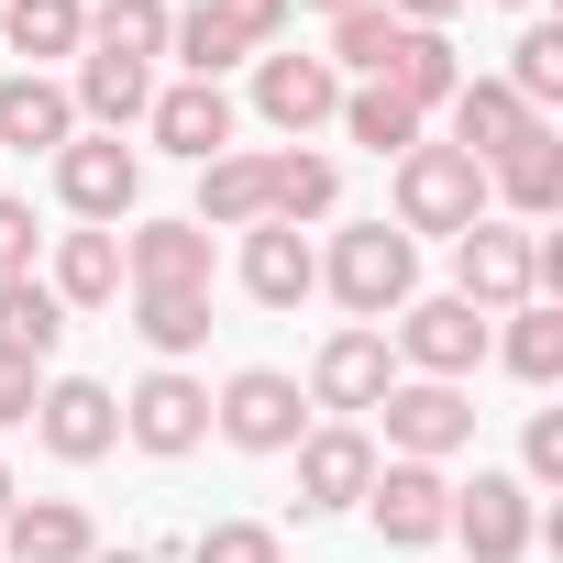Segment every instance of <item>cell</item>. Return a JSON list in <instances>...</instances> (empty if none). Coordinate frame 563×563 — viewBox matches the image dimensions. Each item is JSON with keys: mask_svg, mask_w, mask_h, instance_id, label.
I'll use <instances>...</instances> for the list:
<instances>
[{"mask_svg": "<svg viewBox=\"0 0 563 563\" xmlns=\"http://www.w3.org/2000/svg\"><path fill=\"white\" fill-rule=\"evenodd\" d=\"M34 431H45V453H56V464H100V453L122 442V398H111L100 376H45Z\"/></svg>", "mask_w": 563, "mask_h": 563, "instance_id": "8", "label": "cell"}, {"mask_svg": "<svg viewBox=\"0 0 563 563\" xmlns=\"http://www.w3.org/2000/svg\"><path fill=\"white\" fill-rule=\"evenodd\" d=\"M497 354H508V376H530V387H552V376H563V310H552V299H530V310H508V343H497Z\"/></svg>", "mask_w": 563, "mask_h": 563, "instance_id": "33", "label": "cell"}, {"mask_svg": "<svg viewBox=\"0 0 563 563\" xmlns=\"http://www.w3.org/2000/svg\"><path fill=\"white\" fill-rule=\"evenodd\" d=\"M188 563H288V541H276L265 519H210V530L188 541Z\"/></svg>", "mask_w": 563, "mask_h": 563, "instance_id": "36", "label": "cell"}, {"mask_svg": "<svg viewBox=\"0 0 563 563\" xmlns=\"http://www.w3.org/2000/svg\"><path fill=\"white\" fill-rule=\"evenodd\" d=\"M122 276L133 288H210V232L199 221H144L122 243Z\"/></svg>", "mask_w": 563, "mask_h": 563, "instance_id": "20", "label": "cell"}, {"mask_svg": "<svg viewBox=\"0 0 563 563\" xmlns=\"http://www.w3.org/2000/svg\"><path fill=\"white\" fill-rule=\"evenodd\" d=\"M122 442H144V453H199V442H210V387H199L188 365H155V376L122 398Z\"/></svg>", "mask_w": 563, "mask_h": 563, "instance_id": "9", "label": "cell"}, {"mask_svg": "<svg viewBox=\"0 0 563 563\" xmlns=\"http://www.w3.org/2000/svg\"><path fill=\"white\" fill-rule=\"evenodd\" d=\"M89 563H155V552H89Z\"/></svg>", "mask_w": 563, "mask_h": 563, "instance_id": "43", "label": "cell"}, {"mask_svg": "<svg viewBox=\"0 0 563 563\" xmlns=\"http://www.w3.org/2000/svg\"><path fill=\"white\" fill-rule=\"evenodd\" d=\"M387 89H398V100H409V111L431 122V111H442V100L464 89V56H453L442 34H398V56H387Z\"/></svg>", "mask_w": 563, "mask_h": 563, "instance_id": "28", "label": "cell"}, {"mask_svg": "<svg viewBox=\"0 0 563 563\" xmlns=\"http://www.w3.org/2000/svg\"><path fill=\"white\" fill-rule=\"evenodd\" d=\"M0 45L12 56H89V0H0Z\"/></svg>", "mask_w": 563, "mask_h": 563, "instance_id": "24", "label": "cell"}, {"mask_svg": "<svg viewBox=\"0 0 563 563\" xmlns=\"http://www.w3.org/2000/svg\"><path fill=\"white\" fill-rule=\"evenodd\" d=\"M12 563H89L100 552V530H89V508L78 497H12Z\"/></svg>", "mask_w": 563, "mask_h": 563, "instance_id": "19", "label": "cell"}, {"mask_svg": "<svg viewBox=\"0 0 563 563\" xmlns=\"http://www.w3.org/2000/svg\"><path fill=\"white\" fill-rule=\"evenodd\" d=\"M508 89H519L530 111H552V100H563V34H552V23H530V34L508 45Z\"/></svg>", "mask_w": 563, "mask_h": 563, "instance_id": "35", "label": "cell"}, {"mask_svg": "<svg viewBox=\"0 0 563 563\" xmlns=\"http://www.w3.org/2000/svg\"><path fill=\"white\" fill-rule=\"evenodd\" d=\"M519 486H563V409H530V431H519Z\"/></svg>", "mask_w": 563, "mask_h": 563, "instance_id": "37", "label": "cell"}, {"mask_svg": "<svg viewBox=\"0 0 563 563\" xmlns=\"http://www.w3.org/2000/svg\"><path fill=\"white\" fill-rule=\"evenodd\" d=\"M442 111H453V144H464L475 166H497L508 144H530V133H541V111H530V100H519L508 78H464V89H453Z\"/></svg>", "mask_w": 563, "mask_h": 563, "instance_id": "17", "label": "cell"}, {"mask_svg": "<svg viewBox=\"0 0 563 563\" xmlns=\"http://www.w3.org/2000/svg\"><path fill=\"white\" fill-rule=\"evenodd\" d=\"M166 56H177L188 78H221V67H243L254 45H243L221 12H210V0H188V12H166Z\"/></svg>", "mask_w": 563, "mask_h": 563, "instance_id": "31", "label": "cell"}, {"mask_svg": "<svg viewBox=\"0 0 563 563\" xmlns=\"http://www.w3.org/2000/svg\"><path fill=\"white\" fill-rule=\"evenodd\" d=\"M486 221V166L464 144H409L398 155V232H464Z\"/></svg>", "mask_w": 563, "mask_h": 563, "instance_id": "2", "label": "cell"}, {"mask_svg": "<svg viewBox=\"0 0 563 563\" xmlns=\"http://www.w3.org/2000/svg\"><path fill=\"white\" fill-rule=\"evenodd\" d=\"M56 199H67L78 221H122V210L144 199V155H133L122 133H78V144L56 155Z\"/></svg>", "mask_w": 563, "mask_h": 563, "instance_id": "7", "label": "cell"}, {"mask_svg": "<svg viewBox=\"0 0 563 563\" xmlns=\"http://www.w3.org/2000/svg\"><path fill=\"white\" fill-rule=\"evenodd\" d=\"M0 276H34V199H0Z\"/></svg>", "mask_w": 563, "mask_h": 563, "instance_id": "40", "label": "cell"}, {"mask_svg": "<svg viewBox=\"0 0 563 563\" xmlns=\"http://www.w3.org/2000/svg\"><path fill=\"white\" fill-rule=\"evenodd\" d=\"M398 354H409L420 376L464 387V376L486 365V310H464V299H409V310H398Z\"/></svg>", "mask_w": 563, "mask_h": 563, "instance_id": "11", "label": "cell"}, {"mask_svg": "<svg viewBox=\"0 0 563 563\" xmlns=\"http://www.w3.org/2000/svg\"><path fill=\"white\" fill-rule=\"evenodd\" d=\"M365 486H376V442H365L354 420H332V431H299V508H310V519H332V508H365Z\"/></svg>", "mask_w": 563, "mask_h": 563, "instance_id": "13", "label": "cell"}, {"mask_svg": "<svg viewBox=\"0 0 563 563\" xmlns=\"http://www.w3.org/2000/svg\"><path fill=\"white\" fill-rule=\"evenodd\" d=\"M210 420H221V442H243V453H299V431H310V398H299V376L243 365V376L210 398Z\"/></svg>", "mask_w": 563, "mask_h": 563, "instance_id": "5", "label": "cell"}, {"mask_svg": "<svg viewBox=\"0 0 563 563\" xmlns=\"http://www.w3.org/2000/svg\"><path fill=\"white\" fill-rule=\"evenodd\" d=\"M376 409H387V453H398V464H442V453L475 442V398L442 387V376H398Z\"/></svg>", "mask_w": 563, "mask_h": 563, "instance_id": "4", "label": "cell"}, {"mask_svg": "<svg viewBox=\"0 0 563 563\" xmlns=\"http://www.w3.org/2000/svg\"><path fill=\"white\" fill-rule=\"evenodd\" d=\"M188 221H199V232H254V221H265V155H210Z\"/></svg>", "mask_w": 563, "mask_h": 563, "instance_id": "25", "label": "cell"}, {"mask_svg": "<svg viewBox=\"0 0 563 563\" xmlns=\"http://www.w3.org/2000/svg\"><path fill=\"white\" fill-rule=\"evenodd\" d=\"M310 12H332V23H343V12H365V0H310Z\"/></svg>", "mask_w": 563, "mask_h": 563, "instance_id": "42", "label": "cell"}, {"mask_svg": "<svg viewBox=\"0 0 563 563\" xmlns=\"http://www.w3.org/2000/svg\"><path fill=\"white\" fill-rule=\"evenodd\" d=\"M486 188H497V199H508V210H519V221L541 232V221L563 210V144H552V122H541L530 144H508V155L486 166Z\"/></svg>", "mask_w": 563, "mask_h": 563, "instance_id": "21", "label": "cell"}, {"mask_svg": "<svg viewBox=\"0 0 563 563\" xmlns=\"http://www.w3.org/2000/svg\"><path fill=\"white\" fill-rule=\"evenodd\" d=\"M453 299L464 310H530L541 288H530V221H464L453 232Z\"/></svg>", "mask_w": 563, "mask_h": 563, "instance_id": "3", "label": "cell"}, {"mask_svg": "<svg viewBox=\"0 0 563 563\" xmlns=\"http://www.w3.org/2000/svg\"><path fill=\"white\" fill-rule=\"evenodd\" d=\"M321 276H332V299L376 332L387 310H409V299H420V243H409V232H387V221H354V232H332V265H321Z\"/></svg>", "mask_w": 563, "mask_h": 563, "instance_id": "1", "label": "cell"}, {"mask_svg": "<svg viewBox=\"0 0 563 563\" xmlns=\"http://www.w3.org/2000/svg\"><path fill=\"white\" fill-rule=\"evenodd\" d=\"M398 34H409V23H398V12H376V0H365V12H343V23H332V78H343V67H354V78H387Z\"/></svg>", "mask_w": 563, "mask_h": 563, "instance_id": "34", "label": "cell"}, {"mask_svg": "<svg viewBox=\"0 0 563 563\" xmlns=\"http://www.w3.org/2000/svg\"><path fill=\"white\" fill-rule=\"evenodd\" d=\"M243 288H254L265 310H299V299L321 288V254H310L288 221H254V232H243Z\"/></svg>", "mask_w": 563, "mask_h": 563, "instance_id": "18", "label": "cell"}, {"mask_svg": "<svg viewBox=\"0 0 563 563\" xmlns=\"http://www.w3.org/2000/svg\"><path fill=\"white\" fill-rule=\"evenodd\" d=\"M210 12H221V23H232V34H243V45L265 56L276 34H288V12H299V0H210Z\"/></svg>", "mask_w": 563, "mask_h": 563, "instance_id": "38", "label": "cell"}, {"mask_svg": "<svg viewBox=\"0 0 563 563\" xmlns=\"http://www.w3.org/2000/svg\"><path fill=\"white\" fill-rule=\"evenodd\" d=\"M155 144L166 155H188V166H210V155H232V100H221V78H177V89H155Z\"/></svg>", "mask_w": 563, "mask_h": 563, "instance_id": "16", "label": "cell"}, {"mask_svg": "<svg viewBox=\"0 0 563 563\" xmlns=\"http://www.w3.org/2000/svg\"><path fill=\"white\" fill-rule=\"evenodd\" d=\"M89 56L155 67V56H166V0H100V12H89Z\"/></svg>", "mask_w": 563, "mask_h": 563, "instance_id": "32", "label": "cell"}, {"mask_svg": "<svg viewBox=\"0 0 563 563\" xmlns=\"http://www.w3.org/2000/svg\"><path fill=\"white\" fill-rule=\"evenodd\" d=\"M398 387V354H387V332H365V321H343L332 343H321V365H310V409H376Z\"/></svg>", "mask_w": 563, "mask_h": 563, "instance_id": "12", "label": "cell"}, {"mask_svg": "<svg viewBox=\"0 0 563 563\" xmlns=\"http://www.w3.org/2000/svg\"><path fill=\"white\" fill-rule=\"evenodd\" d=\"M34 398H45V365H12V354H0V431H23Z\"/></svg>", "mask_w": 563, "mask_h": 563, "instance_id": "39", "label": "cell"}, {"mask_svg": "<svg viewBox=\"0 0 563 563\" xmlns=\"http://www.w3.org/2000/svg\"><path fill=\"white\" fill-rule=\"evenodd\" d=\"M12 497H23V486H12V464H0V519H12Z\"/></svg>", "mask_w": 563, "mask_h": 563, "instance_id": "41", "label": "cell"}, {"mask_svg": "<svg viewBox=\"0 0 563 563\" xmlns=\"http://www.w3.org/2000/svg\"><path fill=\"white\" fill-rule=\"evenodd\" d=\"M133 332L177 365V354H199L210 343V288H133Z\"/></svg>", "mask_w": 563, "mask_h": 563, "instance_id": "29", "label": "cell"}, {"mask_svg": "<svg viewBox=\"0 0 563 563\" xmlns=\"http://www.w3.org/2000/svg\"><path fill=\"white\" fill-rule=\"evenodd\" d=\"M365 508H376V541L387 552H431L442 530H453V475L442 464H376V486H365Z\"/></svg>", "mask_w": 563, "mask_h": 563, "instance_id": "6", "label": "cell"}, {"mask_svg": "<svg viewBox=\"0 0 563 563\" xmlns=\"http://www.w3.org/2000/svg\"><path fill=\"white\" fill-rule=\"evenodd\" d=\"M453 541H464L475 563H519V552L541 541L530 486H519V475H475V486H453Z\"/></svg>", "mask_w": 563, "mask_h": 563, "instance_id": "10", "label": "cell"}, {"mask_svg": "<svg viewBox=\"0 0 563 563\" xmlns=\"http://www.w3.org/2000/svg\"><path fill=\"white\" fill-rule=\"evenodd\" d=\"M254 111H265L276 133H321V122L343 111L332 56H265V67H254Z\"/></svg>", "mask_w": 563, "mask_h": 563, "instance_id": "15", "label": "cell"}, {"mask_svg": "<svg viewBox=\"0 0 563 563\" xmlns=\"http://www.w3.org/2000/svg\"><path fill=\"white\" fill-rule=\"evenodd\" d=\"M332 122H343V133H354L365 155H409V144H420V111H409V100H398L387 78H365V89H343V111H332Z\"/></svg>", "mask_w": 563, "mask_h": 563, "instance_id": "30", "label": "cell"}, {"mask_svg": "<svg viewBox=\"0 0 563 563\" xmlns=\"http://www.w3.org/2000/svg\"><path fill=\"white\" fill-rule=\"evenodd\" d=\"M56 343H67L56 288H45V276H0V354H12V365H56Z\"/></svg>", "mask_w": 563, "mask_h": 563, "instance_id": "22", "label": "cell"}, {"mask_svg": "<svg viewBox=\"0 0 563 563\" xmlns=\"http://www.w3.org/2000/svg\"><path fill=\"white\" fill-rule=\"evenodd\" d=\"M343 199V177H332V155H310V144H288V155H265V221H321Z\"/></svg>", "mask_w": 563, "mask_h": 563, "instance_id": "26", "label": "cell"}, {"mask_svg": "<svg viewBox=\"0 0 563 563\" xmlns=\"http://www.w3.org/2000/svg\"><path fill=\"white\" fill-rule=\"evenodd\" d=\"M67 144H78V100L45 67H12L0 78V155H67Z\"/></svg>", "mask_w": 563, "mask_h": 563, "instance_id": "14", "label": "cell"}, {"mask_svg": "<svg viewBox=\"0 0 563 563\" xmlns=\"http://www.w3.org/2000/svg\"><path fill=\"white\" fill-rule=\"evenodd\" d=\"M122 299V232H67L56 243V310H111Z\"/></svg>", "mask_w": 563, "mask_h": 563, "instance_id": "27", "label": "cell"}, {"mask_svg": "<svg viewBox=\"0 0 563 563\" xmlns=\"http://www.w3.org/2000/svg\"><path fill=\"white\" fill-rule=\"evenodd\" d=\"M78 122H100V133H122V122H144L155 111V67H133V56H78Z\"/></svg>", "mask_w": 563, "mask_h": 563, "instance_id": "23", "label": "cell"}]
</instances>
